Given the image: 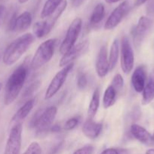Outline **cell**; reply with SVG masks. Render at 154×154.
<instances>
[{
  "instance_id": "cell-1",
  "label": "cell",
  "mask_w": 154,
  "mask_h": 154,
  "mask_svg": "<svg viewBox=\"0 0 154 154\" xmlns=\"http://www.w3.org/2000/svg\"><path fill=\"white\" fill-rule=\"evenodd\" d=\"M29 74L28 65L23 63L10 75L5 89L4 103L10 105L19 96Z\"/></svg>"
},
{
  "instance_id": "cell-2",
  "label": "cell",
  "mask_w": 154,
  "mask_h": 154,
  "mask_svg": "<svg viewBox=\"0 0 154 154\" xmlns=\"http://www.w3.org/2000/svg\"><path fill=\"white\" fill-rule=\"evenodd\" d=\"M34 35L27 33L11 42L5 51L2 61L8 66H12L21 59L33 43Z\"/></svg>"
},
{
  "instance_id": "cell-3",
  "label": "cell",
  "mask_w": 154,
  "mask_h": 154,
  "mask_svg": "<svg viewBox=\"0 0 154 154\" xmlns=\"http://www.w3.org/2000/svg\"><path fill=\"white\" fill-rule=\"evenodd\" d=\"M57 42V39H48L39 45L30 63V67L33 70H38L51 60Z\"/></svg>"
},
{
  "instance_id": "cell-4",
  "label": "cell",
  "mask_w": 154,
  "mask_h": 154,
  "mask_svg": "<svg viewBox=\"0 0 154 154\" xmlns=\"http://www.w3.org/2000/svg\"><path fill=\"white\" fill-rule=\"evenodd\" d=\"M82 25V21L80 17L75 18L72 21L59 49V51L62 55L66 54L75 45L79 35L81 32Z\"/></svg>"
},
{
  "instance_id": "cell-5",
  "label": "cell",
  "mask_w": 154,
  "mask_h": 154,
  "mask_svg": "<svg viewBox=\"0 0 154 154\" xmlns=\"http://www.w3.org/2000/svg\"><path fill=\"white\" fill-rule=\"evenodd\" d=\"M73 66L74 63H70V64L63 67L61 70L59 71L54 75V77L51 80V83L48 85V88H47L46 92H45V99H46V100L47 99H50L57 94V92L60 90L62 86L63 85L64 82L66 81L69 73L73 69Z\"/></svg>"
},
{
  "instance_id": "cell-6",
  "label": "cell",
  "mask_w": 154,
  "mask_h": 154,
  "mask_svg": "<svg viewBox=\"0 0 154 154\" xmlns=\"http://www.w3.org/2000/svg\"><path fill=\"white\" fill-rule=\"evenodd\" d=\"M22 123L12 126L6 142L4 154H20L22 142Z\"/></svg>"
},
{
  "instance_id": "cell-7",
  "label": "cell",
  "mask_w": 154,
  "mask_h": 154,
  "mask_svg": "<svg viewBox=\"0 0 154 154\" xmlns=\"http://www.w3.org/2000/svg\"><path fill=\"white\" fill-rule=\"evenodd\" d=\"M121 68L124 73L131 72L134 65V51L131 48L129 39L124 36L121 42Z\"/></svg>"
},
{
  "instance_id": "cell-8",
  "label": "cell",
  "mask_w": 154,
  "mask_h": 154,
  "mask_svg": "<svg viewBox=\"0 0 154 154\" xmlns=\"http://www.w3.org/2000/svg\"><path fill=\"white\" fill-rule=\"evenodd\" d=\"M129 10V2L128 1H124L119 5L114 10L112 11L109 17L107 18L104 29L107 30H111L116 28L121 23L124 17L126 15Z\"/></svg>"
},
{
  "instance_id": "cell-9",
  "label": "cell",
  "mask_w": 154,
  "mask_h": 154,
  "mask_svg": "<svg viewBox=\"0 0 154 154\" xmlns=\"http://www.w3.org/2000/svg\"><path fill=\"white\" fill-rule=\"evenodd\" d=\"M88 48L89 42L87 40L83 41V42L74 45L66 54L63 55V57H61L60 63H59L60 67H64V66L73 63L74 60L83 55L88 50Z\"/></svg>"
},
{
  "instance_id": "cell-10",
  "label": "cell",
  "mask_w": 154,
  "mask_h": 154,
  "mask_svg": "<svg viewBox=\"0 0 154 154\" xmlns=\"http://www.w3.org/2000/svg\"><path fill=\"white\" fill-rule=\"evenodd\" d=\"M57 109L55 106H50L43 110L36 127L38 134L42 135L51 129L57 115Z\"/></svg>"
},
{
  "instance_id": "cell-11",
  "label": "cell",
  "mask_w": 154,
  "mask_h": 154,
  "mask_svg": "<svg viewBox=\"0 0 154 154\" xmlns=\"http://www.w3.org/2000/svg\"><path fill=\"white\" fill-rule=\"evenodd\" d=\"M152 22L150 18L147 17L142 16L138 20L137 24L136 26L133 29V35H134V39L136 44H138L141 42L143 37L146 35V33L149 32L152 27Z\"/></svg>"
},
{
  "instance_id": "cell-12",
  "label": "cell",
  "mask_w": 154,
  "mask_h": 154,
  "mask_svg": "<svg viewBox=\"0 0 154 154\" xmlns=\"http://www.w3.org/2000/svg\"><path fill=\"white\" fill-rule=\"evenodd\" d=\"M96 72L99 78H104L110 71L109 60L107 57V49L105 45H103L100 49L96 60Z\"/></svg>"
},
{
  "instance_id": "cell-13",
  "label": "cell",
  "mask_w": 154,
  "mask_h": 154,
  "mask_svg": "<svg viewBox=\"0 0 154 154\" xmlns=\"http://www.w3.org/2000/svg\"><path fill=\"white\" fill-rule=\"evenodd\" d=\"M146 73L145 67L143 66H138L133 72L131 76V84L137 93H142L146 85Z\"/></svg>"
},
{
  "instance_id": "cell-14",
  "label": "cell",
  "mask_w": 154,
  "mask_h": 154,
  "mask_svg": "<svg viewBox=\"0 0 154 154\" xmlns=\"http://www.w3.org/2000/svg\"><path fill=\"white\" fill-rule=\"evenodd\" d=\"M130 130L133 137L143 144H149L152 142L154 138V137H152L145 128L138 124L134 123L131 125Z\"/></svg>"
},
{
  "instance_id": "cell-15",
  "label": "cell",
  "mask_w": 154,
  "mask_h": 154,
  "mask_svg": "<svg viewBox=\"0 0 154 154\" xmlns=\"http://www.w3.org/2000/svg\"><path fill=\"white\" fill-rule=\"evenodd\" d=\"M102 131V124L93 121L91 119L86 120L82 126V132L87 138L95 139L98 138Z\"/></svg>"
},
{
  "instance_id": "cell-16",
  "label": "cell",
  "mask_w": 154,
  "mask_h": 154,
  "mask_svg": "<svg viewBox=\"0 0 154 154\" xmlns=\"http://www.w3.org/2000/svg\"><path fill=\"white\" fill-rule=\"evenodd\" d=\"M32 23V15L29 11H24L17 17L14 31L22 32L30 28Z\"/></svg>"
},
{
  "instance_id": "cell-17",
  "label": "cell",
  "mask_w": 154,
  "mask_h": 154,
  "mask_svg": "<svg viewBox=\"0 0 154 154\" xmlns=\"http://www.w3.org/2000/svg\"><path fill=\"white\" fill-rule=\"evenodd\" d=\"M35 100L33 99H29L24 103V105L18 110L14 114L11 120V123H14V124L16 123H21V122L29 115L30 111L33 109L34 106Z\"/></svg>"
},
{
  "instance_id": "cell-18",
  "label": "cell",
  "mask_w": 154,
  "mask_h": 154,
  "mask_svg": "<svg viewBox=\"0 0 154 154\" xmlns=\"http://www.w3.org/2000/svg\"><path fill=\"white\" fill-rule=\"evenodd\" d=\"M119 92L110 84L104 92V97H103V105L104 108H109L113 106L116 102L117 94Z\"/></svg>"
},
{
  "instance_id": "cell-19",
  "label": "cell",
  "mask_w": 154,
  "mask_h": 154,
  "mask_svg": "<svg viewBox=\"0 0 154 154\" xmlns=\"http://www.w3.org/2000/svg\"><path fill=\"white\" fill-rule=\"evenodd\" d=\"M105 16V8L104 4L98 3L94 8L90 17V25L91 26H95L98 25L104 19Z\"/></svg>"
},
{
  "instance_id": "cell-20",
  "label": "cell",
  "mask_w": 154,
  "mask_h": 154,
  "mask_svg": "<svg viewBox=\"0 0 154 154\" xmlns=\"http://www.w3.org/2000/svg\"><path fill=\"white\" fill-rule=\"evenodd\" d=\"M63 0H47L41 11V17L47 18L52 14L60 6Z\"/></svg>"
},
{
  "instance_id": "cell-21",
  "label": "cell",
  "mask_w": 154,
  "mask_h": 154,
  "mask_svg": "<svg viewBox=\"0 0 154 154\" xmlns=\"http://www.w3.org/2000/svg\"><path fill=\"white\" fill-rule=\"evenodd\" d=\"M119 42L117 39H115L113 42L110 48V55H109V66L110 71H112L115 67L119 60Z\"/></svg>"
},
{
  "instance_id": "cell-22",
  "label": "cell",
  "mask_w": 154,
  "mask_h": 154,
  "mask_svg": "<svg viewBox=\"0 0 154 154\" xmlns=\"http://www.w3.org/2000/svg\"><path fill=\"white\" fill-rule=\"evenodd\" d=\"M100 106V90L98 88L95 89L92 95L90 104H89L88 109V114L90 119H92L95 117L98 110Z\"/></svg>"
},
{
  "instance_id": "cell-23",
  "label": "cell",
  "mask_w": 154,
  "mask_h": 154,
  "mask_svg": "<svg viewBox=\"0 0 154 154\" xmlns=\"http://www.w3.org/2000/svg\"><path fill=\"white\" fill-rule=\"evenodd\" d=\"M142 95V105H146L154 99V81L150 79L145 85Z\"/></svg>"
},
{
  "instance_id": "cell-24",
  "label": "cell",
  "mask_w": 154,
  "mask_h": 154,
  "mask_svg": "<svg viewBox=\"0 0 154 154\" xmlns=\"http://www.w3.org/2000/svg\"><path fill=\"white\" fill-rule=\"evenodd\" d=\"M33 33H34V35L39 38H42L49 34V31L47 29L44 21H39V22H36L33 26Z\"/></svg>"
},
{
  "instance_id": "cell-25",
  "label": "cell",
  "mask_w": 154,
  "mask_h": 154,
  "mask_svg": "<svg viewBox=\"0 0 154 154\" xmlns=\"http://www.w3.org/2000/svg\"><path fill=\"white\" fill-rule=\"evenodd\" d=\"M40 85L41 82L39 81H36L34 82L31 83V84L30 86H28V87L26 89L25 91L23 93L22 98L25 99V98H28L30 96H31L34 93V92H36L39 89Z\"/></svg>"
},
{
  "instance_id": "cell-26",
  "label": "cell",
  "mask_w": 154,
  "mask_h": 154,
  "mask_svg": "<svg viewBox=\"0 0 154 154\" xmlns=\"http://www.w3.org/2000/svg\"><path fill=\"white\" fill-rule=\"evenodd\" d=\"M42 150L38 142H32L23 154H42Z\"/></svg>"
},
{
  "instance_id": "cell-27",
  "label": "cell",
  "mask_w": 154,
  "mask_h": 154,
  "mask_svg": "<svg viewBox=\"0 0 154 154\" xmlns=\"http://www.w3.org/2000/svg\"><path fill=\"white\" fill-rule=\"evenodd\" d=\"M111 85L113 86L118 92H119L122 90L124 85V80L120 74H117V75H115L113 81H112Z\"/></svg>"
},
{
  "instance_id": "cell-28",
  "label": "cell",
  "mask_w": 154,
  "mask_h": 154,
  "mask_svg": "<svg viewBox=\"0 0 154 154\" xmlns=\"http://www.w3.org/2000/svg\"><path fill=\"white\" fill-rule=\"evenodd\" d=\"M79 117H72V118L69 119V120L65 123L63 129L66 131L72 130L74 128L76 127L77 125L79 124Z\"/></svg>"
},
{
  "instance_id": "cell-29",
  "label": "cell",
  "mask_w": 154,
  "mask_h": 154,
  "mask_svg": "<svg viewBox=\"0 0 154 154\" xmlns=\"http://www.w3.org/2000/svg\"><path fill=\"white\" fill-rule=\"evenodd\" d=\"M88 84L87 77L84 73H80L78 76V80H77V87L80 90H83L85 88Z\"/></svg>"
},
{
  "instance_id": "cell-30",
  "label": "cell",
  "mask_w": 154,
  "mask_h": 154,
  "mask_svg": "<svg viewBox=\"0 0 154 154\" xmlns=\"http://www.w3.org/2000/svg\"><path fill=\"white\" fill-rule=\"evenodd\" d=\"M95 150V147L92 145H85L77 149L72 154H92Z\"/></svg>"
},
{
  "instance_id": "cell-31",
  "label": "cell",
  "mask_w": 154,
  "mask_h": 154,
  "mask_svg": "<svg viewBox=\"0 0 154 154\" xmlns=\"http://www.w3.org/2000/svg\"><path fill=\"white\" fill-rule=\"evenodd\" d=\"M101 154H128V151L124 149L107 148L103 150Z\"/></svg>"
},
{
  "instance_id": "cell-32",
  "label": "cell",
  "mask_w": 154,
  "mask_h": 154,
  "mask_svg": "<svg viewBox=\"0 0 154 154\" xmlns=\"http://www.w3.org/2000/svg\"><path fill=\"white\" fill-rule=\"evenodd\" d=\"M42 111H43V110L40 109L35 113V114L33 115V117H32L31 120H30V128H36V126H37L38 122H39V118H40V116H41V114H42Z\"/></svg>"
},
{
  "instance_id": "cell-33",
  "label": "cell",
  "mask_w": 154,
  "mask_h": 154,
  "mask_svg": "<svg viewBox=\"0 0 154 154\" xmlns=\"http://www.w3.org/2000/svg\"><path fill=\"white\" fill-rule=\"evenodd\" d=\"M84 1L85 0H71V2L74 8H78L84 2Z\"/></svg>"
},
{
  "instance_id": "cell-34",
  "label": "cell",
  "mask_w": 154,
  "mask_h": 154,
  "mask_svg": "<svg viewBox=\"0 0 154 154\" xmlns=\"http://www.w3.org/2000/svg\"><path fill=\"white\" fill-rule=\"evenodd\" d=\"M50 130L52 132H57L60 131V126H58V125H53L51 129H50Z\"/></svg>"
},
{
  "instance_id": "cell-35",
  "label": "cell",
  "mask_w": 154,
  "mask_h": 154,
  "mask_svg": "<svg viewBox=\"0 0 154 154\" xmlns=\"http://www.w3.org/2000/svg\"><path fill=\"white\" fill-rule=\"evenodd\" d=\"M147 0H135V2H134V6L136 7H138V6L142 5L144 4Z\"/></svg>"
},
{
  "instance_id": "cell-36",
  "label": "cell",
  "mask_w": 154,
  "mask_h": 154,
  "mask_svg": "<svg viewBox=\"0 0 154 154\" xmlns=\"http://www.w3.org/2000/svg\"><path fill=\"white\" fill-rule=\"evenodd\" d=\"M5 8L4 5H0V20H1L2 17V14L3 13H4L5 11Z\"/></svg>"
},
{
  "instance_id": "cell-37",
  "label": "cell",
  "mask_w": 154,
  "mask_h": 154,
  "mask_svg": "<svg viewBox=\"0 0 154 154\" xmlns=\"http://www.w3.org/2000/svg\"><path fill=\"white\" fill-rule=\"evenodd\" d=\"M106 2L108 3V4H113V3H116L119 2L120 0H105Z\"/></svg>"
},
{
  "instance_id": "cell-38",
  "label": "cell",
  "mask_w": 154,
  "mask_h": 154,
  "mask_svg": "<svg viewBox=\"0 0 154 154\" xmlns=\"http://www.w3.org/2000/svg\"><path fill=\"white\" fill-rule=\"evenodd\" d=\"M146 154H154V149H149L146 151Z\"/></svg>"
},
{
  "instance_id": "cell-39",
  "label": "cell",
  "mask_w": 154,
  "mask_h": 154,
  "mask_svg": "<svg viewBox=\"0 0 154 154\" xmlns=\"http://www.w3.org/2000/svg\"><path fill=\"white\" fill-rule=\"evenodd\" d=\"M18 2L20 3V4H24V3L27 2L29 0H18Z\"/></svg>"
},
{
  "instance_id": "cell-40",
  "label": "cell",
  "mask_w": 154,
  "mask_h": 154,
  "mask_svg": "<svg viewBox=\"0 0 154 154\" xmlns=\"http://www.w3.org/2000/svg\"><path fill=\"white\" fill-rule=\"evenodd\" d=\"M2 83L0 82V90H2Z\"/></svg>"
},
{
  "instance_id": "cell-41",
  "label": "cell",
  "mask_w": 154,
  "mask_h": 154,
  "mask_svg": "<svg viewBox=\"0 0 154 154\" xmlns=\"http://www.w3.org/2000/svg\"><path fill=\"white\" fill-rule=\"evenodd\" d=\"M153 137H154V134H153Z\"/></svg>"
}]
</instances>
